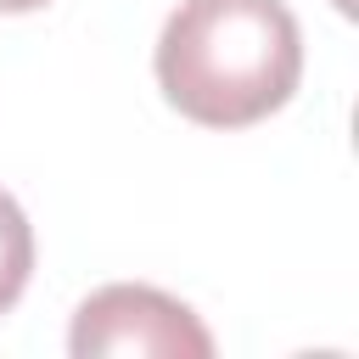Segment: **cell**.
<instances>
[{"label":"cell","mask_w":359,"mask_h":359,"mask_svg":"<svg viewBox=\"0 0 359 359\" xmlns=\"http://www.w3.org/2000/svg\"><path fill=\"white\" fill-rule=\"evenodd\" d=\"M303 34L280 0H180L157 34V84L202 129H247L292 101Z\"/></svg>","instance_id":"1"},{"label":"cell","mask_w":359,"mask_h":359,"mask_svg":"<svg viewBox=\"0 0 359 359\" xmlns=\"http://www.w3.org/2000/svg\"><path fill=\"white\" fill-rule=\"evenodd\" d=\"M67 348L79 359H107V353H157V359H208L213 353V337L208 325L168 292L157 286H135V280H118V286H101L79 303L73 314V331H67Z\"/></svg>","instance_id":"2"},{"label":"cell","mask_w":359,"mask_h":359,"mask_svg":"<svg viewBox=\"0 0 359 359\" xmlns=\"http://www.w3.org/2000/svg\"><path fill=\"white\" fill-rule=\"evenodd\" d=\"M34 275V230H28V213L17 208L11 191H0V314L22 297Z\"/></svg>","instance_id":"3"},{"label":"cell","mask_w":359,"mask_h":359,"mask_svg":"<svg viewBox=\"0 0 359 359\" xmlns=\"http://www.w3.org/2000/svg\"><path fill=\"white\" fill-rule=\"evenodd\" d=\"M39 6H50V0H0L6 17H17V11H39Z\"/></svg>","instance_id":"4"}]
</instances>
